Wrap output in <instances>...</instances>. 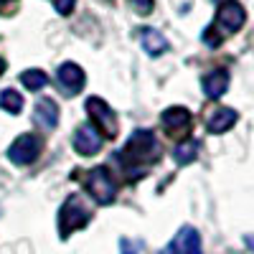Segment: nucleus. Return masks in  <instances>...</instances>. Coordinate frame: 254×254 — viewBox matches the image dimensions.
<instances>
[{
    "mask_svg": "<svg viewBox=\"0 0 254 254\" xmlns=\"http://www.w3.org/2000/svg\"><path fill=\"white\" fill-rule=\"evenodd\" d=\"M38 140L33 137V135H20V137H15V142L8 147V158H10V163H15V165H28V163H33L36 158H38Z\"/></svg>",
    "mask_w": 254,
    "mask_h": 254,
    "instance_id": "nucleus-5",
    "label": "nucleus"
},
{
    "mask_svg": "<svg viewBox=\"0 0 254 254\" xmlns=\"http://www.w3.org/2000/svg\"><path fill=\"white\" fill-rule=\"evenodd\" d=\"M160 120L171 135H186L190 130V112L186 107H168Z\"/></svg>",
    "mask_w": 254,
    "mask_h": 254,
    "instance_id": "nucleus-9",
    "label": "nucleus"
},
{
    "mask_svg": "<svg viewBox=\"0 0 254 254\" xmlns=\"http://www.w3.org/2000/svg\"><path fill=\"white\" fill-rule=\"evenodd\" d=\"M89 219H92V211L81 203L79 196H71L66 203L61 206V211H59V229H61V237L66 239L71 231L84 229V226L89 224Z\"/></svg>",
    "mask_w": 254,
    "mask_h": 254,
    "instance_id": "nucleus-3",
    "label": "nucleus"
},
{
    "mask_svg": "<svg viewBox=\"0 0 254 254\" xmlns=\"http://www.w3.org/2000/svg\"><path fill=\"white\" fill-rule=\"evenodd\" d=\"M87 190L92 193V198L102 206H110L115 198H117V183L112 178V173L107 171L104 165L99 168H92V171L87 173Z\"/></svg>",
    "mask_w": 254,
    "mask_h": 254,
    "instance_id": "nucleus-2",
    "label": "nucleus"
},
{
    "mask_svg": "<svg viewBox=\"0 0 254 254\" xmlns=\"http://www.w3.org/2000/svg\"><path fill=\"white\" fill-rule=\"evenodd\" d=\"M173 244H176V252L178 254H203V249H201V234H198L193 226H183L178 234H176Z\"/></svg>",
    "mask_w": 254,
    "mask_h": 254,
    "instance_id": "nucleus-11",
    "label": "nucleus"
},
{
    "mask_svg": "<svg viewBox=\"0 0 254 254\" xmlns=\"http://www.w3.org/2000/svg\"><path fill=\"white\" fill-rule=\"evenodd\" d=\"M54 5H56V10L61 15H69L71 8H74V0H54Z\"/></svg>",
    "mask_w": 254,
    "mask_h": 254,
    "instance_id": "nucleus-19",
    "label": "nucleus"
},
{
    "mask_svg": "<svg viewBox=\"0 0 254 254\" xmlns=\"http://www.w3.org/2000/svg\"><path fill=\"white\" fill-rule=\"evenodd\" d=\"M87 112L92 115V120L97 122V130L104 135V137H117V130H120V125H117V115L112 112V107L104 99L99 97H89L87 99Z\"/></svg>",
    "mask_w": 254,
    "mask_h": 254,
    "instance_id": "nucleus-4",
    "label": "nucleus"
},
{
    "mask_svg": "<svg viewBox=\"0 0 254 254\" xmlns=\"http://www.w3.org/2000/svg\"><path fill=\"white\" fill-rule=\"evenodd\" d=\"M120 249H122V254H137V249H135L130 242H127V239H122V242H120Z\"/></svg>",
    "mask_w": 254,
    "mask_h": 254,
    "instance_id": "nucleus-21",
    "label": "nucleus"
},
{
    "mask_svg": "<svg viewBox=\"0 0 254 254\" xmlns=\"http://www.w3.org/2000/svg\"><path fill=\"white\" fill-rule=\"evenodd\" d=\"M20 81H23V87L26 89H31V92H41L49 84V76L41 71V69H28V71H23L20 74Z\"/></svg>",
    "mask_w": 254,
    "mask_h": 254,
    "instance_id": "nucleus-16",
    "label": "nucleus"
},
{
    "mask_svg": "<svg viewBox=\"0 0 254 254\" xmlns=\"http://www.w3.org/2000/svg\"><path fill=\"white\" fill-rule=\"evenodd\" d=\"M203 41H206L208 46H219V41H221V38H216V28H214V26L203 31Z\"/></svg>",
    "mask_w": 254,
    "mask_h": 254,
    "instance_id": "nucleus-20",
    "label": "nucleus"
},
{
    "mask_svg": "<svg viewBox=\"0 0 254 254\" xmlns=\"http://www.w3.org/2000/svg\"><path fill=\"white\" fill-rule=\"evenodd\" d=\"M247 247H249V249L254 252V237H247Z\"/></svg>",
    "mask_w": 254,
    "mask_h": 254,
    "instance_id": "nucleus-23",
    "label": "nucleus"
},
{
    "mask_svg": "<svg viewBox=\"0 0 254 254\" xmlns=\"http://www.w3.org/2000/svg\"><path fill=\"white\" fill-rule=\"evenodd\" d=\"M158 254H178V252H176V244L171 242V244H168V247H165L163 252H158Z\"/></svg>",
    "mask_w": 254,
    "mask_h": 254,
    "instance_id": "nucleus-22",
    "label": "nucleus"
},
{
    "mask_svg": "<svg viewBox=\"0 0 254 254\" xmlns=\"http://www.w3.org/2000/svg\"><path fill=\"white\" fill-rule=\"evenodd\" d=\"M244 20H247V10L237 3V0H226V3H221L219 13H216V23L229 31V33H234L244 26Z\"/></svg>",
    "mask_w": 254,
    "mask_h": 254,
    "instance_id": "nucleus-6",
    "label": "nucleus"
},
{
    "mask_svg": "<svg viewBox=\"0 0 254 254\" xmlns=\"http://www.w3.org/2000/svg\"><path fill=\"white\" fill-rule=\"evenodd\" d=\"M33 122L38 127H44V130H54L56 122H59V107L56 102L49 99V97H41L33 107Z\"/></svg>",
    "mask_w": 254,
    "mask_h": 254,
    "instance_id": "nucleus-10",
    "label": "nucleus"
},
{
    "mask_svg": "<svg viewBox=\"0 0 254 254\" xmlns=\"http://www.w3.org/2000/svg\"><path fill=\"white\" fill-rule=\"evenodd\" d=\"M56 81L61 84V89L66 94H76L84 89V81H87V76H84V69L76 66L74 61H66L61 64L59 71H56Z\"/></svg>",
    "mask_w": 254,
    "mask_h": 254,
    "instance_id": "nucleus-7",
    "label": "nucleus"
},
{
    "mask_svg": "<svg viewBox=\"0 0 254 254\" xmlns=\"http://www.w3.org/2000/svg\"><path fill=\"white\" fill-rule=\"evenodd\" d=\"M0 110H5L10 115H18L23 110V97H20L15 89H3L0 92Z\"/></svg>",
    "mask_w": 254,
    "mask_h": 254,
    "instance_id": "nucleus-17",
    "label": "nucleus"
},
{
    "mask_svg": "<svg viewBox=\"0 0 254 254\" xmlns=\"http://www.w3.org/2000/svg\"><path fill=\"white\" fill-rule=\"evenodd\" d=\"M102 147V132L94 125H81L74 132V150L81 155H94Z\"/></svg>",
    "mask_w": 254,
    "mask_h": 254,
    "instance_id": "nucleus-8",
    "label": "nucleus"
},
{
    "mask_svg": "<svg viewBox=\"0 0 254 254\" xmlns=\"http://www.w3.org/2000/svg\"><path fill=\"white\" fill-rule=\"evenodd\" d=\"M3 71H5V61H3V59H0V74H3Z\"/></svg>",
    "mask_w": 254,
    "mask_h": 254,
    "instance_id": "nucleus-24",
    "label": "nucleus"
},
{
    "mask_svg": "<svg viewBox=\"0 0 254 254\" xmlns=\"http://www.w3.org/2000/svg\"><path fill=\"white\" fill-rule=\"evenodd\" d=\"M132 8L140 13V15H147L153 10V0H132Z\"/></svg>",
    "mask_w": 254,
    "mask_h": 254,
    "instance_id": "nucleus-18",
    "label": "nucleus"
},
{
    "mask_svg": "<svg viewBox=\"0 0 254 254\" xmlns=\"http://www.w3.org/2000/svg\"><path fill=\"white\" fill-rule=\"evenodd\" d=\"M137 36H140L142 49L150 54V56H160L163 51H168V41H165V36L158 28H140Z\"/></svg>",
    "mask_w": 254,
    "mask_h": 254,
    "instance_id": "nucleus-14",
    "label": "nucleus"
},
{
    "mask_svg": "<svg viewBox=\"0 0 254 254\" xmlns=\"http://www.w3.org/2000/svg\"><path fill=\"white\" fill-rule=\"evenodd\" d=\"M237 117L239 115L231 107H219V110H214L208 115L206 127H208V132H226V130H231V127L237 125Z\"/></svg>",
    "mask_w": 254,
    "mask_h": 254,
    "instance_id": "nucleus-13",
    "label": "nucleus"
},
{
    "mask_svg": "<svg viewBox=\"0 0 254 254\" xmlns=\"http://www.w3.org/2000/svg\"><path fill=\"white\" fill-rule=\"evenodd\" d=\"M201 87L206 92L208 99H219L226 89H229V71L226 69H214V71H208L201 81Z\"/></svg>",
    "mask_w": 254,
    "mask_h": 254,
    "instance_id": "nucleus-12",
    "label": "nucleus"
},
{
    "mask_svg": "<svg viewBox=\"0 0 254 254\" xmlns=\"http://www.w3.org/2000/svg\"><path fill=\"white\" fill-rule=\"evenodd\" d=\"M158 155H160V150H158L155 135L150 130H137L120 150V155H115V158H120V163L130 171V176H140V173H145V165H150Z\"/></svg>",
    "mask_w": 254,
    "mask_h": 254,
    "instance_id": "nucleus-1",
    "label": "nucleus"
},
{
    "mask_svg": "<svg viewBox=\"0 0 254 254\" xmlns=\"http://www.w3.org/2000/svg\"><path fill=\"white\" fill-rule=\"evenodd\" d=\"M216 3H219V0H216ZM221 3H226V0H221Z\"/></svg>",
    "mask_w": 254,
    "mask_h": 254,
    "instance_id": "nucleus-25",
    "label": "nucleus"
},
{
    "mask_svg": "<svg viewBox=\"0 0 254 254\" xmlns=\"http://www.w3.org/2000/svg\"><path fill=\"white\" fill-rule=\"evenodd\" d=\"M173 158L178 165H188V163H193L198 158V142L196 140H183L176 145V150H173Z\"/></svg>",
    "mask_w": 254,
    "mask_h": 254,
    "instance_id": "nucleus-15",
    "label": "nucleus"
}]
</instances>
